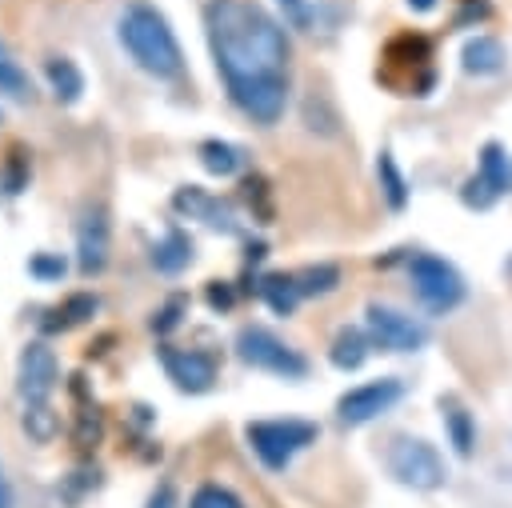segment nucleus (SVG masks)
<instances>
[{
  "label": "nucleus",
  "instance_id": "nucleus-19",
  "mask_svg": "<svg viewBox=\"0 0 512 508\" xmlns=\"http://www.w3.org/2000/svg\"><path fill=\"white\" fill-rule=\"evenodd\" d=\"M496 196L508 188V156H504V148L496 144V140H488L484 148H480V172H476Z\"/></svg>",
  "mask_w": 512,
  "mask_h": 508
},
{
  "label": "nucleus",
  "instance_id": "nucleus-11",
  "mask_svg": "<svg viewBox=\"0 0 512 508\" xmlns=\"http://www.w3.org/2000/svg\"><path fill=\"white\" fill-rule=\"evenodd\" d=\"M108 248H112L108 216H104V208H88L84 220H80V228H76V264H80V272H84V276L104 272Z\"/></svg>",
  "mask_w": 512,
  "mask_h": 508
},
{
  "label": "nucleus",
  "instance_id": "nucleus-25",
  "mask_svg": "<svg viewBox=\"0 0 512 508\" xmlns=\"http://www.w3.org/2000/svg\"><path fill=\"white\" fill-rule=\"evenodd\" d=\"M92 312H96V300H92V296H84V292H80V296H68V300H64V308H56V316H60V320H52L48 328H72V324L88 320Z\"/></svg>",
  "mask_w": 512,
  "mask_h": 508
},
{
  "label": "nucleus",
  "instance_id": "nucleus-4",
  "mask_svg": "<svg viewBox=\"0 0 512 508\" xmlns=\"http://www.w3.org/2000/svg\"><path fill=\"white\" fill-rule=\"evenodd\" d=\"M236 356H240L244 364L260 368V372H272V376H284V380H300V376L308 372V360H304L292 344H284L276 332H268V328H260V324L240 328V336H236Z\"/></svg>",
  "mask_w": 512,
  "mask_h": 508
},
{
  "label": "nucleus",
  "instance_id": "nucleus-1",
  "mask_svg": "<svg viewBox=\"0 0 512 508\" xmlns=\"http://www.w3.org/2000/svg\"><path fill=\"white\" fill-rule=\"evenodd\" d=\"M204 32L232 104L256 124H276L288 104V36L256 0H208Z\"/></svg>",
  "mask_w": 512,
  "mask_h": 508
},
{
  "label": "nucleus",
  "instance_id": "nucleus-31",
  "mask_svg": "<svg viewBox=\"0 0 512 508\" xmlns=\"http://www.w3.org/2000/svg\"><path fill=\"white\" fill-rule=\"evenodd\" d=\"M0 508H12V484L4 476V468H0Z\"/></svg>",
  "mask_w": 512,
  "mask_h": 508
},
{
  "label": "nucleus",
  "instance_id": "nucleus-28",
  "mask_svg": "<svg viewBox=\"0 0 512 508\" xmlns=\"http://www.w3.org/2000/svg\"><path fill=\"white\" fill-rule=\"evenodd\" d=\"M180 308H184V300H180V296H176V300H168V308H164V312H160V320H152V324H156L160 332H168V328H172V324L180 320V316H176Z\"/></svg>",
  "mask_w": 512,
  "mask_h": 508
},
{
  "label": "nucleus",
  "instance_id": "nucleus-14",
  "mask_svg": "<svg viewBox=\"0 0 512 508\" xmlns=\"http://www.w3.org/2000/svg\"><path fill=\"white\" fill-rule=\"evenodd\" d=\"M460 60H464V72H472V76H492V72L504 68V44H500L496 36H472V40L464 44Z\"/></svg>",
  "mask_w": 512,
  "mask_h": 508
},
{
  "label": "nucleus",
  "instance_id": "nucleus-32",
  "mask_svg": "<svg viewBox=\"0 0 512 508\" xmlns=\"http://www.w3.org/2000/svg\"><path fill=\"white\" fill-rule=\"evenodd\" d=\"M408 8H412V12H432L436 0H408Z\"/></svg>",
  "mask_w": 512,
  "mask_h": 508
},
{
  "label": "nucleus",
  "instance_id": "nucleus-15",
  "mask_svg": "<svg viewBox=\"0 0 512 508\" xmlns=\"http://www.w3.org/2000/svg\"><path fill=\"white\" fill-rule=\"evenodd\" d=\"M440 408H444V428H448V440H452V448H456V456H472V444H476V424H472V416H468V408L460 404V400H440Z\"/></svg>",
  "mask_w": 512,
  "mask_h": 508
},
{
  "label": "nucleus",
  "instance_id": "nucleus-12",
  "mask_svg": "<svg viewBox=\"0 0 512 508\" xmlns=\"http://www.w3.org/2000/svg\"><path fill=\"white\" fill-rule=\"evenodd\" d=\"M44 76H48V88H52V96H56L60 104H76V100H80V92H84V72L76 68V60L52 56V60H44Z\"/></svg>",
  "mask_w": 512,
  "mask_h": 508
},
{
  "label": "nucleus",
  "instance_id": "nucleus-8",
  "mask_svg": "<svg viewBox=\"0 0 512 508\" xmlns=\"http://www.w3.org/2000/svg\"><path fill=\"white\" fill-rule=\"evenodd\" d=\"M400 396H404V384H400L396 376H380V380H368V384L348 388V392L340 396V404H336V416H340L344 424H368V420H376L380 412H388Z\"/></svg>",
  "mask_w": 512,
  "mask_h": 508
},
{
  "label": "nucleus",
  "instance_id": "nucleus-9",
  "mask_svg": "<svg viewBox=\"0 0 512 508\" xmlns=\"http://www.w3.org/2000/svg\"><path fill=\"white\" fill-rule=\"evenodd\" d=\"M56 376H60L56 352H52L44 340L24 344L20 364H16V380H20L24 404H48V396H52V388H56Z\"/></svg>",
  "mask_w": 512,
  "mask_h": 508
},
{
  "label": "nucleus",
  "instance_id": "nucleus-23",
  "mask_svg": "<svg viewBox=\"0 0 512 508\" xmlns=\"http://www.w3.org/2000/svg\"><path fill=\"white\" fill-rule=\"evenodd\" d=\"M336 280H340V272H336L332 264H316V268L296 272V288H300V296H320V292H332V288H336Z\"/></svg>",
  "mask_w": 512,
  "mask_h": 508
},
{
  "label": "nucleus",
  "instance_id": "nucleus-30",
  "mask_svg": "<svg viewBox=\"0 0 512 508\" xmlns=\"http://www.w3.org/2000/svg\"><path fill=\"white\" fill-rule=\"evenodd\" d=\"M208 300H212V308H228V304H232V292L212 284V288H208Z\"/></svg>",
  "mask_w": 512,
  "mask_h": 508
},
{
  "label": "nucleus",
  "instance_id": "nucleus-3",
  "mask_svg": "<svg viewBox=\"0 0 512 508\" xmlns=\"http://www.w3.org/2000/svg\"><path fill=\"white\" fill-rule=\"evenodd\" d=\"M244 436H248V444L264 468L284 472L288 460L316 440V424H308V420H256L244 428Z\"/></svg>",
  "mask_w": 512,
  "mask_h": 508
},
{
  "label": "nucleus",
  "instance_id": "nucleus-22",
  "mask_svg": "<svg viewBox=\"0 0 512 508\" xmlns=\"http://www.w3.org/2000/svg\"><path fill=\"white\" fill-rule=\"evenodd\" d=\"M20 424H24V432H28L36 444H48V440L60 432V420H56V412H52L48 404H24Z\"/></svg>",
  "mask_w": 512,
  "mask_h": 508
},
{
  "label": "nucleus",
  "instance_id": "nucleus-17",
  "mask_svg": "<svg viewBox=\"0 0 512 508\" xmlns=\"http://www.w3.org/2000/svg\"><path fill=\"white\" fill-rule=\"evenodd\" d=\"M0 96H8V100H28V96H32L28 72L20 68V60L8 52L4 40H0Z\"/></svg>",
  "mask_w": 512,
  "mask_h": 508
},
{
  "label": "nucleus",
  "instance_id": "nucleus-10",
  "mask_svg": "<svg viewBox=\"0 0 512 508\" xmlns=\"http://www.w3.org/2000/svg\"><path fill=\"white\" fill-rule=\"evenodd\" d=\"M160 364L168 372V380L180 388V392H208L212 380H216V360L200 348H172L164 344L160 348Z\"/></svg>",
  "mask_w": 512,
  "mask_h": 508
},
{
  "label": "nucleus",
  "instance_id": "nucleus-29",
  "mask_svg": "<svg viewBox=\"0 0 512 508\" xmlns=\"http://www.w3.org/2000/svg\"><path fill=\"white\" fill-rule=\"evenodd\" d=\"M144 508H176V496H172V488H168V484H160Z\"/></svg>",
  "mask_w": 512,
  "mask_h": 508
},
{
  "label": "nucleus",
  "instance_id": "nucleus-24",
  "mask_svg": "<svg viewBox=\"0 0 512 508\" xmlns=\"http://www.w3.org/2000/svg\"><path fill=\"white\" fill-rule=\"evenodd\" d=\"M188 508H244L236 492H228L224 484H200L192 492V504Z\"/></svg>",
  "mask_w": 512,
  "mask_h": 508
},
{
  "label": "nucleus",
  "instance_id": "nucleus-2",
  "mask_svg": "<svg viewBox=\"0 0 512 508\" xmlns=\"http://www.w3.org/2000/svg\"><path fill=\"white\" fill-rule=\"evenodd\" d=\"M120 44L128 48V56L156 80H176L184 72V52L180 40L172 36L168 20L148 8V4H132L120 16Z\"/></svg>",
  "mask_w": 512,
  "mask_h": 508
},
{
  "label": "nucleus",
  "instance_id": "nucleus-16",
  "mask_svg": "<svg viewBox=\"0 0 512 508\" xmlns=\"http://www.w3.org/2000/svg\"><path fill=\"white\" fill-rule=\"evenodd\" d=\"M188 260H192V240H188L184 232H176V228H172V232L156 244V252H152V264H156L160 272H168V276L180 272Z\"/></svg>",
  "mask_w": 512,
  "mask_h": 508
},
{
  "label": "nucleus",
  "instance_id": "nucleus-27",
  "mask_svg": "<svg viewBox=\"0 0 512 508\" xmlns=\"http://www.w3.org/2000/svg\"><path fill=\"white\" fill-rule=\"evenodd\" d=\"M276 4L284 12V24H292V28H308L312 24V4L308 0H276Z\"/></svg>",
  "mask_w": 512,
  "mask_h": 508
},
{
  "label": "nucleus",
  "instance_id": "nucleus-26",
  "mask_svg": "<svg viewBox=\"0 0 512 508\" xmlns=\"http://www.w3.org/2000/svg\"><path fill=\"white\" fill-rule=\"evenodd\" d=\"M28 272H32L36 280H60V276H64V260H60V256H48V252H40V256H32Z\"/></svg>",
  "mask_w": 512,
  "mask_h": 508
},
{
  "label": "nucleus",
  "instance_id": "nucleus-20",
  "mask_svg": "<svg viewBox=\"0 0 512 508\" xmlns=\"http://www.w3.org/2000/svg\"><path fill=\"white\" fill-rule=\"evenodd\" d=\"M200 164L212 172V176H232L240 168V152L224 140H204L200 144Z\"/></svg>",
  "mask_w": 512,
  "mask_h": 508
},
{
  "label": "nucleus",
  "instance_id": "nucleus-6",
  "mask_svg": "<svg viewBox=\"0 0 512 508\" xmlns=\"http://www.w3.org/2000/svg\"><path fill=\"white\" fill-rule=\"evenodd\" d=\"M388 468H392V476L400 484L420 488V492H432V488L444 484V460H440V452L428 440H416V436H400L388 448Z\"/></svg>",
  "mask_w": 512,
  "mask_h": 508
},
{
  "label": "nucleus",
  "instance_id": "nucleus-5",
  "mask_svg": "<svg viewBox=\"0 0 512 508\" xmlns=\"http://www.w3.org/2000/svg\"><path fill=\"white\" fill-rule=\"evenodd\" d=\"M408 276H412V292L432 312H452L464 300V276L432 252H416L408 260Z\"/></svg>",
  "mask_w": 512,
  "mask_h": 508
},
{
  "label": "nucleus",
  "instance_id": "nucleus-7",
  "mask_svg": "<svg viewBox=\"0 0 512 508\" xmlns=\"http://www.w3.org/2000/svg\"><path fill=\"white\" fill-rule=\"evenodd\" d=\"M364 332L372 336V344H380L388 352H416L428 344V328L420 320H412L408 312L388 308V304H368Z\"/></svg>",
  "mask_w": 512,
  "mask_h": 508
},
{
  "label": "nucleus",
  "instance_id": "nucleus-13",
  "mask_svg": "<svg viewBox=\"0 0 512 508\" xmlns=\"http://www.w3.org/2000/svg\"><path fill=\"white\" fill-rule=\"evenodd\" d=\"M368 348H372V336L364 328H340L336 340H332V348H328V360L340 372H356L368 360Z\"/></svg>",
  "mask_w": 512,
  "mask_h": 508
},
{
  "label": "nucleus",
  "instance_id": "nucleus-21",
  "mask_svg": "<svg viewBox=\"0 0 512 508\" xmlns=\"http://www.w3.org/2000/svg\"><path fill=\"white\" fill-rule=\"evenodd\" d=\"M260 296L272 304V312H280V316H288L292 308H296V300H300V288H296V276H268L264 284H260Z\"/></svg>",
  "mask_w": 512,
  "mask_h": 508
},
{
  "label": "nucleus",
  "instance_id": "nucleus-18",
  "mask_svg": "<svg viewBox=\"0 0 512 508\" xmlns=\"http://www.w3.org/2000/svg\"><path fill=\"white\" fill-rule=\"evenodd\" d=\"M376 176H380V188H384V200H388V208H404L408 204V184H404V176H400V168H396V156L384 148L380 152V160H376Z\"/></svg>",
  "mask_w": 512,
  "mask_h": 508
}]
</instances>
